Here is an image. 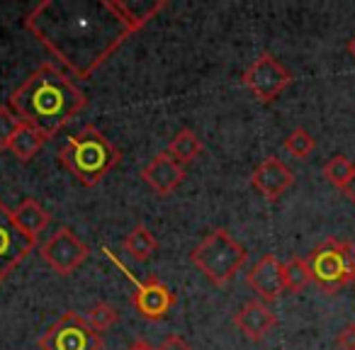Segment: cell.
Returning a JSON list of instances; mask_svg holds the SVG:
<instances>
[{"instance_id":"1","label":"cell","mask_w":355,"mask_h":350,"mask_svg":"<svg viewBox=\"0 0 355 350\" xmlns=\"http://www.w3.org/2000/svg\"><path fill=\"white\" fill-rule=\"evenodd\" d=\"M163 8V0H44L32 8L25 27L76 78L88 80Z\"/></svg>"},{"instance_id":"2","label":"cell","mask_w":355,"mask_h":350,"mask_svg":"<svg viewBox=\"0 0 355 350\" xmlns=\"http://www.w3.org/2000/svg\"><path fill=\"white\" fill-rule=\"evenodd\" d=\"M8 107L22 124H30L51 139L85 107V95L56 66L42 64L10 95Z\"/></svg>"},{"instance_id":"3","label":"cell","mask_w":355,"mask_h":350,"mask_svg":"<svg viewBox=\"0 0 355 350\" xmlns=\"http://www.w3.org/2000/svg\"><path fill=\"white\" fill-rule=\"evenodd\" d=\"M122 153L110 139L93 124H85L78 134L69 139L59 151V163L73 175L78 183L98 185L100 180L119 163Z\"/></svg>"},{"instance_id":"4","label":"cell","mask_w":355,"mask_h":350,"mask_svg":"<svg viewBox=\"0 0 355 350\" xmlns=\"http://www.w3.org/2000/svg\"><path fill=\"white\" fill-rule=\"evenodd\" d=\"M246 258V248L224 229H212L198 243V248L190 253L193 265L217 287H224L229 280H234V275L243 268Z\"/></svg>"},{"instance_id":"5","label":"cell","mask_w":355,"mask_h":350,"mask_svg":"<svg viewBox=\"0 0 355 350\" xmlns=\"http://www.w3.org/2000/svg\"><path fill=\"white\" fill-rule=\"evenodd\" d=\"M311 282L326 295L355 285V246L343 238H326L306 256Z\"/></svg>"},{"instance_id":"6","label":"cell","mask_w":355,"mask_h":350,"mask_svg":"<svg viewBox=\"0 0 355 350\" xmlns=\"http://www.w3.org/2000/svg\"><path fill=\"white\" fill-rule=\"evenodd\" d=\"M42 350H103V338L76 311H66L40 335Z\"/></svg>"},{"instance_id":"7","label":"cell","mask_w":355,"mask_h":350,"mask_svg":"<svg viewBox=\"0 0 355 350\" xmlns=\"http://www.w3.org/2000/svg\"><path fill=\"white\" fill-rule=\"evenodd\" d=\"M292 83V73L272 54H261L246 71L243 85L253 93L258 103H272Z\"/></svg>"},{"instance_id":"8","label":"cell","mask_w":355,"mask_h":350,"mask_svg":"<svg viewBox=\"0 0 355 350\" xmlns=\"http://www.w3.org/2000/svg\"><path fill=\"white\" fill-rule=\"evenodd\" d=\"M88 246L71 231L69 227H61L46 238V243L42 246V258L46 261V265L59 275H71L76 272V268H80L88 258Z\"/></svg>"},{"instance_id":"9","label":"cell","mask_w":355,"mask_h":350,"mask_svg":"<svg viewBox=\"0 0 355 350\" xmlns=\"http://www.w3.org/2000/svg\"><path fill=\"white\" fill-rule=\"evenodd\" d=\"M35 243L17 229L12 209L0 202V282L8 280V275L35 251Z\"/></svg>"},{"instance_id":"10","label":"cell","mask_w":355,"mask_h":350,"mask_svg":"<svg viewBox=\"0 0 355 350\" xmlns=\"http://www.w3.org/2000/svg\"><path fill=\"white\" fill-rule=\"evenodd\" d=\"M129 280H132V277H129ZM132 282H134V295H132L134 309L148 321L166 319L168 311L175 304V295L168 290V285H163V282L153 275L144 277V280H132Z\"/></svg>"},{"instance_id":"11","label":"cell","mask_w":355,"mask_h":350,"mask_svg":"<svg viewBox=\"0 0 355 350\" xmlns=\"http://www.w3.org/2000/svg\"><path fill=\"white\" fill-rule=\"evenodd\" d=\"M292 183H295V173H292L290 166L282 163L277 156L266 158L251 175V185L263 198L270 200V202L280 200L282 195L292 188Z\"/></svg>"},{"instance_id":"12","label":"cell","mask_w":355,"mask_h":350,"mask_svg":"<svg viewBox=\"0 0 355 350\" xmlns=\"http://www.w3.org/2000/svg\"><path fill=\"white\" fill-rule=\"evenodd\" d=\"M246 282L253 292L258 295L261 301H275L280 299V295L285 292V277H282V263L275 256H263L256 265L251 268V272L246 275Z\"/></svg>"},{"instance_id":"13","label":"cell","mask_w":355,"mask_h":350,"mask_svg":"<svg viewBox=\"0 0 355 350\" xmlns=\"http://www.w3.org/2000/svg\"><path fill=\"white\" fill-rule=\"evenodd\" d=\"M141 178L153 193L166 198V195H171L173 190L185 180V168L178 161H173V158L163 151V153H158V156H153L151 161L141 168Z\"/></svg>"},{"instance_id":"14","label":"cell","mask_w":355,"mask_h":350,"mask_svg":"<svg viewBox=\"0 0 355 350\" xmlns=\"http://www.w3.org/2000/svg\"><path fill=\"white\" fill-rule=\"evenodd\" d=\"M234 324H236V329L241 331L248 340H263L275 329L277 316L266 301L253 299V301H246V304L234 314Z\"/></svg>"},{"instance_id":"15","label":"cell","mask_w":355,"mask_h":350,"mask_svg":"<svg viewBox=\"0 0 355 350\" xmlns=\"http://www.w3.org/2000/svg\"><path fill=\"white\" fill-rule=\"evenodd\" d=\"M12 219H15L17 229H20L25 236H30L32 241H37V236H40L51 222L49 212H46L37 200H25V202L17 204V209H12Z\"/></svg>"},{"instance_id":"16","label":"cell","mask_w":355,"mask_h":350,"mask_svg":"<svg viewBox=\"0 0 355 350\" xmlns=\"http://www.w3.org/2000/svg\"><path fill=\"white\" fill-rule=\"evenodd\" d=\"M46 141H49V139H46L40 129L30 127V124H22L15 137H12V141L8 143V151H10L17 161L27 163L42 151V146H44Z\"/></svg>"},{"instance_id":"17","label":"cell","mask_w":355,"mask_h":350,"mask_svg":"<svg viewBox=\"0 0 355 350\" xmlns=\"http://www.w3.org/2000/svg\"><path fill=\"white\" fill-rule=\"evenodd\" d=\"M202 151H205L202 139H200L193 129H180V132L171 139L166 153L173 158V161H178L180 166H185V163H193Z\"/></svg>"},{"instance_id":"18","label":"cell","mask_w":355,"mask_h":350,"mask_svg":"<svg viewBox=\"0 0 355 350\" xmlns=\"http://www.w3.org/2000/svg\"><path fill=\"white\" fill-rule=\"evenodd\" d=\"M158 248V241L144 224H137L132 231L124 236V251L129 253V258H134L137 263H146L153 258Z\"/></svg>"},{"instance_id":"19","label":"cell","mask_w":355,"mask_h":350,"mask_svg":"<svg viewBox=\"0 0 355 350\" xmlns=\"http://www.w3.org/2000/svg\"><path fill=\"white\" fill-rule=\"evenodd\" d=\"M282 277H285V292H302L311 282V272L306 258H290L282 263Z\"/></svg>"},{"instance_id":"20","label":"cell","mask_w":355,"mask_h":350,"mask_svg":"<svg viewBox=\"0 0 355 350\" xmlns=\"http://www.w3.org/2000/svg\"><path fill=\"white\" fill-rule=\"evenodd\" d=\"M353 170H355V163L348 161L345 156H334L324 163V178L338 190L345 188V183L350 180Z\"/></svg>"},{"instance_id":"21","label":"cell","mask_w":355,"mask_h":350,"mask_svg":"<svg viewBox=\"0 0 355 350\" xmlns=\"http://www.w3.org/2000/svg\"><path fill=\"white\" fill-rule=\"evenodd\" d=\"M285 151L287 153H292L295 158H306L311 151H314V137H311L309 132H306L304 127H297V129H292L290 134H287V139H285Z\"/></svg>"},{"instance_id":"22","label":"cell","mask_w":355,"mask_h":350,"mask_svg":"<svg viewBox=\"0 0 355 350\" xmlns=\"http://www.w3.org/2000/svg\"><path fill=\"white\" fill-rule=\"evenodd\" d=\"M85 319H88V324L100 333V331H107L110 326L117 324L119 314L112 304H107V301H95V304L88 309V316H85Z\"/></svg>"},{"instance_id":"23","label":"cell","mask_w":355,"mask_h":350,"mask_svg":"<svg viewBox=\"0 0 355 350\" xmlns=\"http://www.w3.org/2000/svg\"><path fill=\"white\" fill-rule=\"evenodd\" d=\"M20 127H22V122L17 119V114L12 112L8 105H3V107H0V148L8 151V143L12 141V137H15Z\"/></svg>"},{"instance_id":"24","label":"cell","mask_w":355,"mask_h":350,"mask_svg":"<svg viewBox=\"0 0 355 350\" xmlns=\"http://www.w3.org/2000/svg\"><path fill=\"white\" fill-rule=\"evenodd\" d=\"M336 345L340 350H355V321L353 324H345L343 329L336 335Z\"/></svg>"},{"instance_id":"25","label":"cell","mask_w":355,"mask_h":350,"mask_svg":"<svg viewBox=\"0 0 355 350\" xmlns=\"http://www.w3.org/2000/svg\"><path fill=\"white\" fill-rule=\"evenodd\" d=\"M156 350H193V348H190V343L183 338V335L171 333V335H166V340H163Z\"/></svg>"},{"instance_id":"26","label":"cell","mask_w":355,"mask_h":350,"mask_svg":"<svg viewBox=\"0 0 355 350\" xmlns=\"http://www.w3.org/2000/svg\"><path fill=\"white\" fill-rule=\"evenodd\" d=\"M343 195L350 200V202L355 204V170H353V175H350V180L345 183V188H343Z\"/></svg>"},{"instance_id":"27","label":"cell","mask_w":355,"mask_h":350,"mask_svg":"<svg viewBox=\"0 0 355 350\" xmlns=\"http://www.w3.org/2000/svg\"><path fill=\"white\" fill-rule=\"evenodd\" d=\"M129 350H156V348H153V345L151 343H148V340H134V343L132 345H129Z\"/></svg>"},{"instance_id":"28","label":"cell","mask_w":355,"mask_h":350,"mask_svg":"<svg viewBox=\"0 0 355 350\" xmlns=\"http://www.w3.org/2000/svg\"><path fill=\"white\" fill-rule=\"evenodd\" d=\"M348 54H350V56H353V59H355V35H353V37H350V40H348Z\"/></svg>"}]
</instances>
